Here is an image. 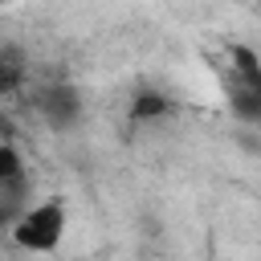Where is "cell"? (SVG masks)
I'll list each match as a JSON object with an SVG mask.
<instances>
[{"label": "cell", "instance_id": "6da1fadb", "mask_svg": "<svg viewBox=\"0 0 261 261\" xmlns=\"http://www.w3.org/2000/svg\"><path fill=\"white\" fill-rule=\"evenodd\" d=\"M65 237V208L57 200H41L29 204L16 220H12V241L24 253H53Z\"/></svg>", "mask_w": 261, "mask_h": 261}, {"label": "cell", "instance_id": "7a4b0ae2", "mask_svg": "<svg viewBox=\"0 0 261 261\" xmlns=\"http://www.w3.org/2000/svg\"><path fill=\"white\" fill-rule=\"evenodd\" d=\"M41 110H45L57 126H65V122L77 118V94H73V90H49V94L41 98Z\"/></svg>", "mask_w": 261, "mask_h": 261}, {"label": "cell", "instance_id": "3957f363", "mask_svg": "<svg viewBox=\"0 0 261 261\" xmlns=\"http://www.w3.org/2000/svg\"><path fill=\"white\" fill-rule=\"evenodd\" d=\"M171 110V102L163 98V94H155V90H143L135 102H130V118L135 122H147V118H163Z\"/></svg>", "mask_w": 261, "mask_h": 261}, {"label": "cell", "instance_id": "277c9868", "mask_svg": "<svg viewBox=\"0 0 261 261\" xmlns=\"http://www.w3.org/2000/svg\"><path fill=\"white\" fill-rule=\"evenodd\" d=\"M12 86H16V65H8L0 57V90H12Z\"/></svg>", "mask_w": 261, "mask_h": 261}]
</instances>
